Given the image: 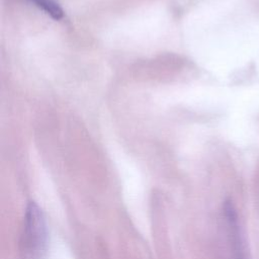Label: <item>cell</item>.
Instances as JSON below:
<instances>
[{"label": "cell", "mask_w": 259, "mask_h": 259, "mask_svg": "<svg viewBox=\"0 0 259 259\" xmlns=\"http://www.w3.org/2000/svg\"><path fill=\"white\" fill-rule=\"evenodd\" d=\"M46 223L39 207L30 202L27 206L22 234L23 252L27 259H39L46 247Z\"/></svg>", "instance_id": "6da1fadb"}, {"label": "cell", "mask_w": 259, "mask_h": 259, "mask_svg": "<svg viewBox=\"0 0 259 259\" xmlns=\"http://www.w3.org/2000/svg\"><path fill=\"white\" fill-rule=\"evenodd\" d=\"M48 14L55 19H60L63 16V10L54 0H31Z\"/></svg>", "instance_id": "7a4b0ae2"}]
</instances>
